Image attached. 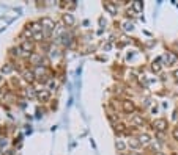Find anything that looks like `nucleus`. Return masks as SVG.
Returning a JSON list of instances; mask_svg holds the SVG:
<instances>
[{"label":"nucleus","instance_id":"nucleus-24","mask_svg":"<svg viewBox=\"0 0 178 155\" xmlns=\"http://www.w3.org/2000/svg\"><path fill=\"white\" fill-rule=\"evenodd\" d=\"M5 155H14V154H13V151H8V152L5 154Z\"/></svg>","mask_w":178,"mask_h":155},{"label":"nucleus","instance_id":"nucleus-6","mask_svg":"<svg viewBox=\"0 0 178 155\" xmlns=\"http://www.w3.org/2000/svg\"><path fill=\"white\" fill-rule=\"evenodd\" d=\"M63 22L66 25H74V16L71 13H65L63 14Z\"/></svg>","mask_w":178,"mask_h":155},{"label":"nucleus","instance_id":"nucleus-21","mask_svg":"<svg viewBox=\"0 0 178 155\" xmlns=\"http://www.w3.org/2000/svg\"><path fill=\"white\" fill-rule=\"evenodd\" d=\"M172 135H174V138H175V140H178V127H175V129H174V132H172Z\"/></svg>","mask_w":178,"mask_h":155},{"label":"nucleus","instance_id":"nucleus-20","mask_svg":"<svg viewBox=\"0 0 178 155\" xmlns=\"http://www.w3.org/2000/svg\"><path fill=\"white\" fill-rule=\"evenodd\" d=\"M115 130H118V132H123V130H125V125H123V124H118V125H115Z\"/></svg>","mask_w":178,"mask_h":155},{"label":"nucleus","instance_id":"nucleus-14","mask_svg":"<svg viewBox=\"0 0 178 155\" xmlns=\"http://www.w3.org/2000/svg\"><path fill=\"white\" fill-rule=\"evenodd\" d=\"M132 8H134V11H137V13H140L143 5H142V2H132Z\"/></svg>","mask_w":178,"mask_h":155},{"label":"nucleus","instance_id":"nucleus-26","mask_svg":"<svg viewBox=\"0 0 178 155\" xmlns=\"http://www.w3.org/2000/svg\"><path fill=\"white\" fill-rule=\"evenodd\" d=\"M2 83H3V79H2V77H0V85H2Z\"/></svg>","mask_w":178,"mask_h":155},{"label":"nucleus","instance_id":"nucleus-19","mask_svg":"<svg viewBox=\"0 0 178 155\" xmlns=\"http://www.w3.org/2000/svg\"><path fill=\"white\" fill-rule=\"evenodd\" d=\"M11 69H13V68H11V64H7V66L3 68V72H5V74H8V72H11Z\"/></svg>","mask_w":178,"mask_h":155},{"label":"nucleus","instance_id":"nucleus-8","mask_svg":"<svg viewBox=\"0 0 178 155\" xmlns=\"http://www.w3.org/2000/svg\"><path fill=\"white\" fill-rule=\"evenodd\" d=\"M36 97L40 99L41 102H47L49 97H51V94H49V91H40V92L36 94Z\"/></svg>","mask_w":178,"mask_h":155},{"label":"nucleus","instance_id":"nucleus-9","mask_svg":"<svg viewBox=\"0 0 178 155\" xmlns=\"http://www.w3.org/2000/svg\"><path fill=\"white\" fill-rule=\"evenodd\" d=\"M24 80L29 82V83H33V80H35V72H32V71H25V72H24Z\"/></svg>","mask_w":178,"mask_h":155},{"label":"nucleus","instance_id":"nucleus-2","mask_svg":"<svg viewBox=\"0 0 178 155\" xmlns=\"http://www.w3.org/2000/svg\"><path fill=\"white\" fill-rule=\"evenodd\" d=\"M161 60H164L165 61V64L167 66H170V64H175L177 63V60H178V57L174 53V52H165L162 57H161Z\"/></svg>","mask_w":178,"mask_h":155},{"label":"nucleus","instance_id":"nucleus-3","mask_svg":"<svg viewBox=\"0 0 178 155\" xmlns=\"http://www.w3.org/2000/svg\"><path fill=\"white\" fill-rule=\"evenodd\" d=\"M54 25H55V24H54V20H52L51 17H43V19H41V27H44L46 30H52V28H55Z\"/></svg>","mask_w":178,"mask_h":155},{"label":"nucleus","instance_id":"nucleus-22","mask_svg":"<svg viewBox=\"0 0 178 155\" xmlns=\"http://www.w3.org/2000/svg\"><path fill=\"white\" fill-rule=\"evenodd\" d=\"M55 86H57V83H55L54 80H51V82H49V88H51V90H54Z\"/></svg>","mask_w":178,"mask_h":155},{"label":"nucleus","instance_id":"nucleus-27","mask_svg":"<svg viewBox=\"0 0 178 155\" xmlns=\"http://www.w3.org/2000/svg\"><path fill=\"white\" fill-rule=\"evenodd\" d=\"M156 155H162V154H161V152H159V154H156Z\"/></svg>","mask_w":178,"mask_h":155},{"label":"nucleus","instance_id":"nucleus-4","mask_svg":"<svg viewBox=\"0 0 178 155\" xmlns=\"http://www.w3.org/2000/svg\"><path fill=\"white\" fill-rule=\"evenodd\" d=\"M123 110L126 113H132L136 110V105H134V102L132 100H129V99H128V100H125L123 102Z\"/></svg>","mask_w":178,"mask_h":155},{"label":"nucleus","instance_id":"nucleus-12","mask_svg":"<svg viewBox=\"0 0 178 155\" xmlns=\"http://www.w3.org/2000/svg\"><path fill=\"white\" fill-rule=\"evenodd\" d=\"M159 61H161V58H156V61H153V63H151V69H153V72H159V71H161V64H159Z\"/></svg>","mask_w":178,"mask_h":155},{"label":"nucleus","instance_id":"nucleus-13","mask_svg":"<svg viewBox=\"0 0 178 155\" xmlns=\"http://www.w3.org/2000/svg\"><path fill=\"white\" fill-rule=\"evenodd\" d=\"M44 74H46V68H44V66H38L35 69V77H40V75H44Z\"/></svg>","mask_w":178,"mask_h":155},{"label":"nucleus","instance_id":"nucleus-16","mask_svg":"<svg viewBox=\"0 0 178 155\" xmlns=\"http://www.w3.org/2000/svg\"><path fill=\"white\" fill-rule=\"evenodd\" d=\"M132 124H136V125H142V124H143V119L140 118V116H134V118H132Z\"/></svg>","mask_w":178,"mask_h":155},{"label":"nucleus","instance_id":"nucleus-18","mask_svg":"<svg viewBox=\"0 0 178 155\" xmlns=\"http://www.w3.org/2000/svg\"><path fill=\"white\" fill-rule=\"evenodd\" d=\"M123 27H125V30H126V31H131L132 28H134V25L129 24V22H125V25H123Z\"/></svg>","mask_w":178,"mask_h":155},{"label":"nucleus","instance_id":"nucleus-23","mask_svg":"<svg viewBox=\"0 0 178 155\" xmlns=\"http://www.w3.org/2000/svg\"><path fill=\"white\" fill-rule=\"evenodd\" d=\"M174 77H175V80H178V69L174 71Z\"/></svg>","mask_w":178,"mask_h":155},{"label":"nucleus","instance_id":"nucleus-7","mask_svg":"<svg viewBox=\"0 0 178 155\" xmlns=\"http://www.w3.org/2000/svg\"><path fill=\"white\" fill-rule=\"evenodd\" d=\"M104 9H107L109 13H110V14H114V16L117 14V7H115L112 2H106V3H104Z\"/></svg>","mask_w":178,"mask_h":155},{"label":"nucleus","instance_id":"nucleus-11","mask_svg":"<svg viewBox=\"0 0 178 155\" xmlns=\"http://www.w3.org/2000/svg\"><path fill=\"white\" fill-rule=\"evenodd\" d=\"M150 140H151V138H150V135H147V133H142L140 136H139V141H140V144H148Z\"/></svg>","mask_w":178,"mask_h":155},{"label":"nucleus","instance_id":"nucleus-10","mask_svg":"<svg viewBox=\"0 0 178 155\" xmlns=\"http://www.w3.org/2000/svg\"><path fill=\"white\" fill-rule=\"evenodd\" d=\"M129 146L132 149H139V147H140V141H139V138H129Z\"/></svg>","mask_w":178,"mask_h":155},{"label":"nucleus","instance_id":"nucleus-17","mask_svg":"<svg viewBox=\"0 0 178 155\" xmlns=\"http://www.w3.org/2000/svg\"><path fill=\"white\" fill-rule=\"evenodd\" d=\"M33 38H35V39H36V41H41V39H43V38H44V35H43V33H41V31H38V33H35V35H33Z\"/></svg>","mask_w":178,"mask_h":155},{"label":"nucleus","instance_id":"nucleus-5","mask_svg":"<svg viewBox=\"0 0 178 155\" xmlns=\"http://www.w3.org/2000/svg\"><path fill=\"white\" fill-rule=\"evenodd\" d=\"M22 50H24V52H27V53H32L33 52V42H30V41H24V42H22Z\"/></svg>","mask_w":178,"mask_h":155},{"label":"nucleus","instance_id":"nucleus-15","mask_svg":"<svg viewBox=\"0 0 178 155\" xmlns=\"http://www.w3.org/2000/svg\"><path fill=\"white\" fill-rule=\"evenodd\" d=\"M115 147H117V149H118V151H120V152H123V151H125V149H126V144H125V143H123V141H120V140H118V141H117V143H115Z\"/></svg>","mask_w":178,"mask_h":155},{"label":"nucleus","instance_id":"nucleus-25","mask_svg":"<svg viewBox=\"0 0 178 155\" xmlns=\"http://www.w3.org/2000/svg\"><path fill=\"white\" fill-rule=\"evenodd\" d=\"M128 155H139V154H137V152H129Z\"/></svg>","mask_w":178,"mask_h":155},{"label":"nucleus","instance_id":"nucleus-1","mask_svg":"<svg viewBox=\"0 0 178 155\" xmlns=\"http://www.w3.org/2000/svg\"><path fill=\"white\" fill-rule=\"evenodd\" d=\"M167 121H165V119H154L153 121V129L154 130H158L159 132V133H162V132H165V130H167Z\"/></svg>","mask_w":178,"mask_h":155}]
</instances>
